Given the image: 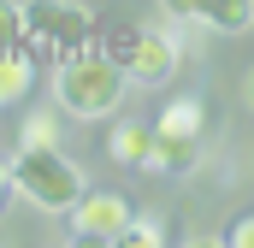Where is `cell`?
Here are the masks:
<instances>
[{
	"instance_id": "6da1fadb",
	"label": "cell",
	"mask_w": 254,
	"mask_h": 248,
	"mask_svg": "<svg viewBox=\"0 0 254 248\" xmlns=\"http://www.w3.org/2000/svg\"><path fill=\"white\" fill-rule=\"evenodd\" d=\"M125 89H130V77L119 71V60L107 48H83V54L54 65V107L65 119H89V124L113 119L125 107Z\"/></svg>"
},
{
	"instance_id": "7a4b0ae2",
	"label": "cell",
	"mask_w": 254,
	"mask_h": 248,
	"mask_svg": "<svg viewBox=\"0 0 254 248\" xmlns=\"http://www.w3.org/2000/svg\"><path fill=\"white\" fill-rule=\"evenodd\" d=\"M6 166H12L18 195H24L36 213H71V201L89 189L83 166H77L71 154H60V148H18Z\"/></svg>"
},
{
	"instance_id": "3957f363",
	"label": "cell",
	"mask_w": 254,
	"mask_h": 248,
	"mask_svg": "<svg viewBox=\"0 0 254 248\" xmlns=\"http://www.w3.org/2000/svg\"><path fill=\"white\" fill-rule=\"evenodd\" d=\"M24 48L54 65L95 48V12L83 0H24Z\"/></svg>"
},
{
	"instance_id": "277c9868",
	"label": "cell",
	"mask_w": 254,
	"mask_h": 248,
	"mask_svg": "<svg viewBox=\"0 0 254 248\" xmlns=\"http://www.w3.org/2000/svg\"><path fill=\"white\" fill-rule=\"evenodd\" d=\"M107 54L119 60L130 83H142V89H166L172 77H178V42L166 36V30H148V24H125V30H113L107 36Z\"/></svg>"
},
{
	"instance_id": "5b68a950",
	"label": "cell",
	"mask_w": 254,
	"mask_h": 248,
	"mask_svg": "<svg viewBox=\"0 0 254 248\" xmlns=\"http://www.w3.org/2000/svg\"><path fill=\"white\" fill-rule=\"evenodd\" d=\"M65 219H71V231H77L83 243H119V231L130 225V201L125 195H107V189H101V195L83 189Z\"/></svg>"
},
{
	"instance_id": "8992f818",
	"label": "cell",
	"mask_w": 254,
	"mask_h": 248,
	"mask_svg": "<svg viewBox=\"0 0 254 248\" xmlns=\"http://www.w3.org/2000/svg\"><path fill=\"white\" fill-rule=\"evenodd\" d=\"M154 124H142V119H119L113 124V136H107V154L125 166V172H154Z\"/></svg>"
},
{
	"instance_id": "52a82bcc",
	"label": "cell",
	"mask_w": 254,
	"mask_h": 248,
	"mask_svg": "<svg viewBox=\"0 0 254 248\" xmlns=\"http://www.w3.org/2000/svg\"><path fill=\"white\" fill-rule=\"evenodd\" d=\"M30 89H36V54L30 48H6L0 54V107H24Z\"/></svg>"
},
{
	"instance_id": "ba28073f",
	"label": "cell",
	"mask_w": 254,
	"mask_h": 248,
	"mask_svg": "<svg viewBox=\"0 0 254 248\" xmlns=\"http://www.w3.org/2000/svg\"><path fill=\"white\" fill-rule=\"evenodd\" d=\"M154 130H160V136H201V130H207V107H201V95H172V101L160 107Z\"/></svg>"
},
{
	"instance_id": "9c48e42d",
	"label": "cell",
	"mask_w": 254,
	"mask_h": 248,
	"mask_svg": "<svg viewBox=\"0 0 254 248\" xmlns=\"http://www.w3.org/2000/svg\"><path fill=\"white\" fill-rule=\"evenodd\" d=\"M160 136V130H154ZM201 166V136H160L154 142V172H166V178H184Z\"/></svg>"
},
{
	"instance_id": "30bf717a",
	"label": "cell",
	"mask_w": 254,
	"mask_h": 248,
	"mask_svg": "<svg viewBox=\"0 0 254 248\" xmlns=\"http://www.w3.org/2000/svg\"><path fill=\"white\" fill-rule=\"evenodd\" d=\"M201 24L219 30V36H243V30L254 24V0H207Z\"/></svg>"
},
{
	"instance_id": "8fae6325",
	"label": "cell",
	"mask_w": 254,
	"mask_h": 248,
	"mask_svg": "<svg viewBox=\"0 0 254 248\" xmlns=\"http://www.w3.org/2000/svg\"><path fill=\"white\" fill-rule=\"evenodd\" d=\"M18 148H60V113L30 107L24 124H18Z\"/></svg>"
},
{
	"instance_id": "7c38bea8",
	"label": "cell",
	"mask_w": 254,
	"mask_h": 248,
	"mask_svg": "<svg viewBox=\"0 0 254 248\" xmlns=\"http://www.w3.org/2000/svg\"><path fill=\"white\" fill-rule=\"evenodd\" d=\"M160 243H166L160 219H136V213H130V225L119 231V243H113V248H160Z\"/></svg>"
},
{
	"instance_id": "4fadbf2b",
	"label": "cell",
	"mask_w": 254,
	"mask_h": 248,
	"mask_svg": "<svg viewBox=\"0 0 254 248\" xmlns=\"http://www.w3.org/2000/svg\"><path fill=\"white\" fill-rule=\"evenodd\" d=\"M6 48H24V6L18 0H0V54Z\"/></svg>"
},
{
	"instance_id": "5bb4252c",
	"label": "cell",
	"mask_w": 254,
	"mask_h": 248,
	"mask_svg": "<svg viewBox=\"0 0 254 248\" xmlns=\"http://www.w3.org/2000/svg\"><path fill=\"white\" fill-rule=\"evenodd\" d=\"M166 6V18H178V24H201V12H207V0H160Z\"/></svg>"
},
{
	"instance_id": "9a60e30c",
	"label": "cell",
	"mask_w": 254,
	"mask_h": 248,
	"mask_svg": "<svg viewBox=\"0 0 254 248\" xmlns=\"http://www.w3.org/2000/svg\"><path fill=\"white\" fill-rule=\"evenodd\" d=\"M225 243H231V248H254V213H243V219L225 231Z\"/></svg>"
},
{
	"instance_id": "2e32d148",
	"label": "cell",
	"mask_w": 254,
	"mask_h": 248,
	"mask_svg": "<svg viewBox=\"0 0 254 248\" xmlns=\"http://www.w3.org/2000/svg\"><path fill=\"white\" fill-rule=\"evenodd\" d=\"M18 195V184H12V166H0V213H6V201Z\"/></svg>"
},
{
	"instance_id": "e0dca14e",
	"label": "cell",
	"mask_w": 254,
	"mask_h": 248,
	"mask_svg": "<svg viewBox=\"0 0 254 248\" xmlns=\"http://www.w3.org/2000/svg\"><path fill=\"white\" fill-rule=\"evenodd\" d=\"M249 101H254V77H249Z\"/></svg>"
}]
</instances>
